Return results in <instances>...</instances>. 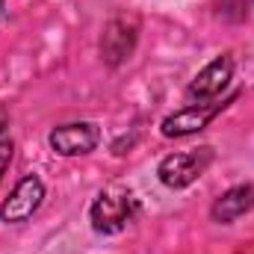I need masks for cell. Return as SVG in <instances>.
<instances>
[{
    "label": "cell",
    "mask_w": 254,
    "mask_h": 254,
    "mask_svg": "<svg viewBox=\"0 0 254 254\" xmlns=\"http://www.w3.org/2000/svg\"><path fill=\"white\" fill-rule=\"evenodd\" d=\"M136 213H139V201L133 198V192L125 187H110V190H101L98 198L92 201L89 222H92L95 234L116 237L133 222Z\"/></svg>",
    "instance_id": "6da1fadb"
},
{
    "label": "cell",
    "mask_w": 254,
    "mask_h": 254,
    "mask_svg": "<svg viewBox=\"0 0 254 254\" xmlns=\"http://www.w3.org/2000/svg\"><path fill=\"white\" fill-rule=\"evenodd\" d=\"M237 101V95L231 98H216V101H201V104H187L184 110L166 116L160 122V133L166 139H184V136H192V133H201L204 127H210L231 104Z\"/></svg>",
    "instance_id": "7a4b0ae2"
},
{
    "label": "cell",
    "mask_w": 254,
    "mask_h": 254,
    "mask_svg": "<svg viewBox=\"0 0 254 254\" xmlns=\"http://www.w3.org/2000/svg\"><path fill=\"white\" fill-rule=\"evenodd\" d=\"M210 163H213V148H207V145L192 148V151H178V154H169L160 160L157 178L166 190H187L207 172Z\"/></svg>",
    "instance_id": "3957f363"
},
{
    "label": "cell",
    "mask_w": 254,
    "mask_h": 254,
    "mask_svg": "<svg viewBox=\"0 0 254 254\" xmlns=\"http://www.w3.org/2000/svg\"><path fill=\"white\" fill-rule=\"evenodd\" d=\"M234 68H237V65H234V57H231V54H219L213 63H207L190 80L187 98L195 101V104L222 98V92H225V89L231 86V80H234Z\"/></svg>",
    "instance_id": "277c9868"
},
{
    "label": "cell",
    "mask_w": 254,
    "mask_h": 254,
    "mask_svg": "<svg viewBox=\"0 0 254 254\" xmlns=\"http://www.w3.org/2000/svg\"><path fill=\"white\" fill-rule=\"evenodd\" d=\"M101 130L95 122H68L48 133V145L60 157H86L98 148Z\"/></svg>",
    "instance_id": "5b68a950"
},
{
    "label": "cell",
    "mask_w": 254,
    "mask_h": 254,
    "mask_svg": "<svg viewBox=\"0 0 254 254\" xmlns=\"http://www.w3.org/2000/svg\"><path fill=\"white\" fill-rule=\"evenodd\" d=\"M136 39H139V18L136 15H116L101 36V57L107 65H122L130 60V54L136 51Z\"/></svg>",
    "instance_id": "8992f818"
},
{
    "label": "cell",
    "mask_w": 254,
    "mask_h": 254,
    "mask_svg": "<svg viewBox=\"0 0 254 254\" xmlns=\"http://www.w3.org/2000/svg\"><path fill=\"white\" fill-rule=\"evenodd\" d=\"M45 201V184L39 175H24L15 190L9 192V198L0 204V219L6 225H21L27 222Z\"/></svg>",
    "instance_id": "52a82bcc"
},
{
    "label": "cell",
    "mask_w": 254,
    "mask_h": 254,
    "mask_svg": "<svg viewBox=\"0 0 254 254\" xmlns=\"http://www.w3.org/2000/svg\"><path fill=\"white\" fill-rule=\"evenodd\" d=\"M254 207V184H237L225 190L210 207V219L219 225H234L240 216H246Z\"/></svg>",
    "instance_id": "ba28073f"
},
{
    "label": "cell",
    "mask_w": 254,
    "mask_h": 254,
    "mask_svg": "<svg viewBox=\"0 0 254 254\" xmlns=\"http://www.w3.org/2000/svg\"><path fill=\"white\" fill-rule=\"evenodd\" d=\"M12 154H15V142L0 136V181H3V175H6V169L12 163Z\"/></svg>",
    "instance_id": "9c48e42d"
},
{
    "label": "cell",
    "mask_w": 254,
    "mask_h": 254,
    "mask_svg": "<svg viewBox=\"0 0 254 254\" xmlns=\"http://www.w3.org/2000/svg\"><path fill=\"white\" fill-rule=\"evenodd\" d=\"M0 136H3V119H0Z\"/></svg>",
    "instance_id": "30bf717a"
},
{
    "label": "cell",
    "mask_w": 254,
    "mask_h": 254,
    "mask_svg": "<svg viewBox=\"0 0 254 254\" xmlns=\"http://www.w3.org/2000/svg\"><path fill=\"white\" fill-rule=\"evenodd\" d=\"M0 9H3V0H0Z\"/></svg>",
    "instance_id": "8fae6325"
},
{
    "label": "cell",
    "mask_w": 254,
    "mask_h": 254,
    "mask_svg": "<svg viewBox=\"0 0 254 254\" xmlns=\"http://www.w3.org/2000/svg\"><path fill=\"white\" fill-rule=\"evenodd\" d=\"M252 3H254V0H252Z\"/></svg>",
    "instance_id": "7c38bea8"
}]
</instances>
